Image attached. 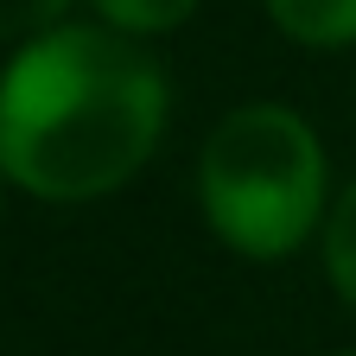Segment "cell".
I'll return each instance as SVG.
<instances>
[{"label": "cell", "mask_w": 356, "mask_h": 356, "mask_svg": "<svg viewBox=\"0 0 356 356\" xmlns=\"http://www.w3.org/2000/svg\"><path fill=\"white\" fill-rule=\"evenodd\" d=\"M70 7L76 0H0V44H19V38L44 32V26L70 19Z\"/></svg>", "instance_id": "8992f818"}, {"label": "cell", "mask_w": 356, "mask_h": 356, "mask_svg": "<svg viewBox=\"0 0 356 356\" xmlns=\"http://www.w3.org/2000/svg\"><path fill=\"white\" fill-rule=\"evenodd\" d=\"M89 13L115 32H134V38H165L178 26H191L204 0H83Z\"/></svg>", "instance_id": "5b68a950"}, {"label": "cell", "mask_w": 356, "mask_h": 356, "mask_svg": "<svg viewBox=\"0 0 356 356\" xmlns=\"http://www.w3.org/2000/svg\"><path fill=\"white\" fill-rule=\"evenodd\" d=\"M261 13L299 51H350L356 44V0H261Z\"/></svg>", "instance_id": "3957f363"}, {"label": "cell", "mask_w": 356, "mask_h": 356, "mask_svg": "<svg viewBox=\"0 0 356 356\" xmlns=\"http://www.w3.org/2000/svg\"><path fill=\"white\" fill-rule=\"evenodd\" d=\"M318 356H356V350H318Z\"/></svg>", "instance_id": "52a82bcc"}, {"label": "cell", "mask_w": 356, "mask_h": 356, "mask_svg": "<svg viewBox=\"0 0 356 356\" xmlns=\"http://www.w3.org/2000/svg\"><path fill=\"white\" fill-rule=\"evenodd\" d=\"M0 197H7V178H0ZM0 210H7V204H0Z\"/></svg>", "instance_id": "ba28073f"}, {"label": "cell", "mask_w": 356, "mask_h": 356, "mask_svg": "<svg viewBox=\"0 0 356 356\" xmlns=\"http://www.w3.org/2000/svg\"><path fill=\"white\" fill-rule=\"evenodd\" d=\"M318 267H325V286L337 293V305L356 318V178L331 191V210L318 222Z\"/></svg>", "instance_id": "277c9868"}, {"label": "cell", "mask_w": 356, "mask_h": 356, "mask_svg": "<svg viewBox=\"0 0 356 356\" xmlns=\"http://www.w3.org/2000/svg\"><path fill=\"white\" fill-rule=\"evenodd\" d=\"M197 216L236 261L280 267L305 242H318L331 210V159L325 140L293 102L254 96L222 108L197 153Z\"/></svg>", "instance_id": "7a4b0ae2"}, {"label": "cell", "mask_w": 356, "mask_h": 356, "mask_svg": "<svg viewBox=\"0 0 356 356\" xmlns=\"http://www.w3.org/2000/svg\"><path fill=\"white\" fill-rule=\"evenodd\" d=\"M172 127L153 38L58 19L0 64V178L38 204H96L140 178Z\"/></svg>", "instance_id": "6da1fadb"}]
</instances>
